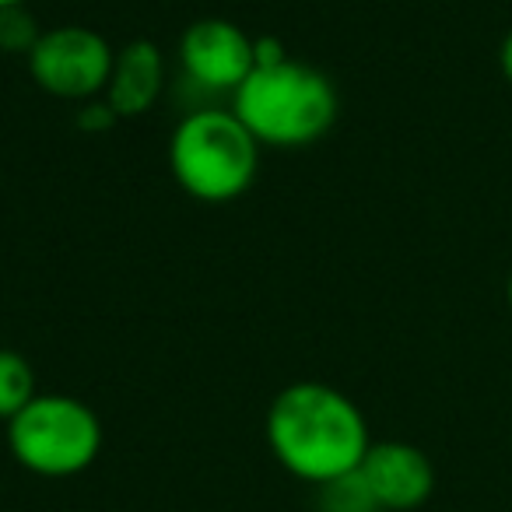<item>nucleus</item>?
I'll use <instances>...</instances> for the list:
<instances>
[{
  "label": "nucleus",
  "instance_id": "0eeeda50",
  "mask_svg": "<svg viewBox=\"0 0 512 512\" xmlns=\"http://www.w3.org/2000/svg\"><path fill=\"white\" fill-rule=\"evenodd\" d=\"M358 474L365 477L383 512H414L435 491V467L428 453L400 439L372 442Z\"/></svg>",
  "mask_w": 512,
  "mask_h": 512
},
{
  "label": "nucleus",
  "instance_id": "9b49d317",
  "mask_svg": "<svg viewBox=\"0 0 512 512\" xmlns=\"http://www.w3.org/2000/svg\"><path fill=\"white\" fill-rule=\"evenodd\" d=\"M43 32L36 29V18L25 11V4L15 8H0V50L4 53H25L29 57L32 46L39 43Z\"/></svg>",
  "mask_w": 512,
  "mask_h": 512
},
{
  "label": "nucleus",
  "instance_id": "f03ea898",
  "mask_svg": "<svg viewBox=\"0 0 512 512\" xmlns=\"http://www.w3.org/2000/svg\"><path fill=\"white\" fill-rule=\"evenodd\" d=\"M232 113L260 144L306 148L320 141L337 120V88L323 71L302 60L253 67L232 92Z\"/></svg>",
  "mask_w": 512,
  "mask_h": 512
},
{
  "label": "nucleus",
  "instance_id": "4468645a",
  "mask_svg": "<svg viewBox=\"0 0 512 512\" xmlns=\"http://www.w3.org/2000/svg\"><path fill=\"white\" fill-rule=\"evenodd\" d=\"M505 302H509V309H512V274H509V281H505Z\"/></svg>",
  "mask_w": 512,
  "mask_h": 512
},
{
  "label": "nucleus",
  "instance_id": "f8f14e48",
  "mask_svg": "<svg viewBox=\"0 0 512 512\" xmlns=\"http://www.w3.org/2000/svg\"><path fill=\"white\" fill-rule=\"evenodd\" d=\"M120 120V116L109 109V102L106 99H88L85 106H81V113H78V127L81 130H109L113 123Z\"/></svg>",
  "mask_w": 512,
  "mask_h": 512
},
{
  "label": "nucleus",
  "instance_id": "f257e3e1",
  "mask_svg": "<svg viewBox=\"0 0 512 512\" xmlns=\"http://www.w3.org/2000/svg\"><path fill=\"white\" fill-rule=\"evenodd\" d=\"M267 446L274 460L299 481H337L362 467L372 446L362 407L330 383H292L267 407Z\"/></svg>",
  "mask_w": 512,
  "mask_h": 512
},
{
  "label": "nucleus",
  "instance_id": "7ed1b4c3",
  "mask_svg": "<svg viewBox=\"0 0 512 512\" xmlns=\"http://www.w3.org/2000/svg\"><path fill=\"white\" fill-rule=\"evenodd\" d=\"M169 165L193 200L225 204L253 186L260 141L232 109H197L172 130Z\"/></svg>",
  "mask_w": 512,
  "mask_h": 512
},
{
  "label": "nucleus",
  "instance_id": "1a4fd4ad",
  "mask_svg": "<svg viewBox=\"0 0 512 512\" xmlns=\"http://www.w3.org/2000/svg\"><path fill=\"white\" fill-rule=\"evenodd\" d=\"M32 397H36V372L29 358L0 348V421H11Z\"/></svg>",
  "mask_w": 512,
  "mask_h": 512
},
{
  "label": "nucleus",
  "instance_id": "423d86ee",
  "mask_svg": "<svg viewBox=\"0 0 512 512\" xmlns=\"http://www.w3.org/2000/svg\"><path fill=\"white\" fill-rule=\"evenodd\" d=\"M179 60L200 88L235 92L256 67V39L228 18H200L179 39Z\"/></svg>",
  "mask_w": 512,
  "mask_h": 512
},
{
  "label": "nucleus",
  "instance_id": "2eb2a0df",
  "mask_svg": "<svg viewBox=\"0 0 512 512\" xmlns=\"http://www.w3.org/2000/svg\"><path fill=\"white\" fill-rule=\"evenodd\" d=\"M15 4H25V0H0V8H15Z\"/></svg>",
  "mask_w": 512,
  "mask_h": 512
},
{
  "label": "nucleus",
  "instance_id": "20e7f679",
  "mask_svg": "<svg viewBox=\"0 0 512 512\" xmlns=\"http://www.w3.org/2000/svg\"><path fill=\"white\" fill-rule=\"evenodd\" d=\"M8 449L36 477L85 474L102 453V421L78 397L36 393L8 421Z\"/></svg>",
  "mask_w": 512,
  "mask_h": 512
},
{
  "label": "nucleus",
  "instance_id": "ddd939ff",
  "mask_svg": "<svg viewBox=\"0 0 512 512\" xmlns=\"http://www.w3.org/2000/svg\"><path fill=\"white\" fill-rule=\"evenodd\" d=\"M498 67H502L505 81L512 85V32L502 39V50H498Z\"/></svg>",
  "mask_w": 512,
  "mask_h": 512
},
{
  "label": "nucleus",
  "instance_id": "9d476101",
  "mask_svg": "<svg viewBox=\"0 0 512 512\" xmlns=\"http://www.w3.org/2000/svg\"><path fill=\"white\" fill-rule=\"evenodd\" d=\"M316 512H383L358 470L316 488Z\"/></svg>",
  "mask_w": 512,
  "mask_h": 512
},
{
  "label": "nucleus",
  "instance_id": "6e6552de",
  "mask_svg": "<svg viewBox=\"0 0 512 512\" xmlns=\"http://www.w3.org/2000/svg\"><path fill=\"white\" fill-rule=\"evenodd\" d=\"M165 88V57L151 39H134L123 50H116L113 74H109V85L102 92V99L109 102L120 120L127 116L148 113L158 102Z\"/></svg>",
  "mask_w": 512,
  "mask_h": 512
},
{
  "label": "nucleus",
  "instance_id": "39448f33",
  "mask_svg": "<svg viewBox=\"0 0 512 512\" xmlns=\"http://www.w3.org/2000/svg\"><path fill=\"white\" fill-rule=\"evenodd\" d=\"M113 60L116 50L102 32L88 25H57L32 46L29 71L32 81L53 99L88 102L106 92Z\"/></svg>",
  "mask_w": 512,
  "mask_h": 512
}]
</instances>
